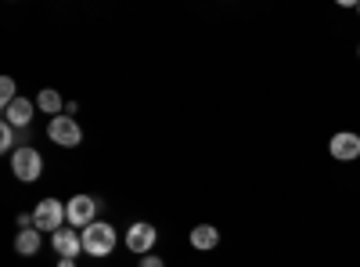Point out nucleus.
<instances>
[{
	"instance_id": "nucleus-17",
	"label": "nucleus",
	"mask_w": 360,
	"mask_h": 267,
	"mask_svg": "<svg viewBox=\"0 0 360 267\" xmlns=\"http://www.w3.org/2000/svg\"><path fill=\"white\" fill-rule=\"evenodd\" d=\"M356 15H360V4H356Z\"/></svg>"
},
{
	"instance_id": "nucleus-8",
	"label": "nucleus",
	"mask_w": 360,
	"mask_h": 267,
	"mask_svg": "<svg viewBox=\"0 0 360 267\" xmlns=\"http://www.w3.org/2000/svg\"><path fill=\"white\" fill-rule=\"evenodd\" d=\"M155 239H159V231L148 224V221H137V224H130V231H127V249L130 253H148L155 246Z\"/></svg>"
},
{
	"instance_id": "nucleus-7",
	"label": "nucleus",
	"mask_w": 360,
	"mask_h": 267,
	"mask_svg": "<svg viewBox=\"0 0 360 267\" xmlns=\"http://www.w3.org/2000/svg\"><path fill=\"white\" fill-rule=\"evenodd\" d=\"M51 246H54V253L62 256V260H76L79 249H83V231H76V228L54 231V235H51Z\"/></svg>"
},
{
	"instance_id": "nucleus-4",
	"label": "nucleus",
	"mask_w": 360,
	"mask_h": 267,
	"mask_svg": "<svg viewBox=\"0 0 360 267\" xmlns=\"http://www.w3.org/2000/svg\"><path fill=\"white\" fill-rule=\"evenodd\" d=\"M47 137H51L54 144H62V148L83 144V130H79V123L72 120V116H54V120L47 123Z\"/></svg>"
},
{
	"instance_id": "nucleus-13",
	"label": "nucleus",
	"mask_w": 360,
	"mask_h": 267,
	"mask_svg": "<svg viewBox=\"0 0 360 267\" xmlns=\"http://www.w3.org/2000/svg\"><path fill=\"white\" fill-rule=\"evenodd\" d=\"M15 98H18V91H15V80H11V76H4V80H0V108H8Z\"/></svg>"
},
{
	"instance_id": "nucleus-15",
	"label": "nucleus",
	"mask_w": 360,
	"mask_h": 267,
	"mask_svg": "<svg viewBox=\"0 0 360 267\" xmlns=\"http://www.w3.org/2000/svg\"><path fill=\"white\" fill-rule=\"evenodd\" d=\"M141 267H166V260H162V256H144Z\"/></svg>"
},
{
	"instance_id": "nucleus-11",
	"label": "nucleus",
	"mask_w": 360,
	"mask_h": 267,
	"mask_svg": "<svg viewBox=\"0 0 360 267\" xmlns=\"http://www.w3.org/2000/svg\"><path fill=\"white\" fill-rule=\"evenodd\" d=\"M15 249H18L22 256H33V253H40V231H37V228H25V231H18Z\"/></svg>"
},
{
	"instance_id": "nucleus-1",
	"label": "nucleus",
	"mask_w": 360,
	"mask_h": 267,
	"mask_svg": "<svg viewBox=\"0 0 360 267\" xmlns=\"http://www.w3.org/2000/svg\"><path fill=\"white\" fill-rule=\"evenodd\" d=\"M115 249V228L105 221H94L90 228H83V253L86 256H108Z\"/></svg>"
},
{
	"instance_id": "nucleus-14",
	"label": "nucleus",
	"mask_w": 360,
	"mask_h": 267,
	"mask_svg": "<svg viewBox=\"0 0 360 267\" xmlns=\"http://www.w3.org/2000/svg\"><path fill=\"white\" fill-rule=\"evenodd\" d=\"M11 144H15V127L11 123H0V148L11 152Z\"/></svg>"
},
{
	"instance_id": "nucleus-6",
	"label": "nucleus",
	"mask_w": 360,
	"mask_h": 267,
	"mask_svg": "<svg viewBox=\"0 0 360 267\" xmlns=\"http://www.w3.org/2000/svg\"><path fill=\"white\" fill-rule=\"evenodd\" d=\"M328 152H332V159H339V163H353V159H360V134H353V130H339L332 141H328Z\"/></svg>"
},
{
	"instance_id": "nucleus-10",
	"label": "nucleus",
	"mask_w": 360,
	"mask_h": 267,
	"mask_svg": "<svg viewBox=\"0 0 360 267\" xmlns=\"http://www.w3.org/2000/svg\"><path fill=\"white\" fill-rule=\"evenodd\" d=\"M191 246H195V249H217V246H220V231H217L213 224H198V228L191 231Z\"/></svg>"
},
{
	"instance_id": "nucleus-16",
	"label": "nucleus",
	"mask_w": 360,
	"mask_h": 267,
	"mask_svg": "<svg viewBox=\"0 0 360 267\" xmlns=\"http://www.w3.org/2000/svg\"><path fill=\"white\" fill-rule=\"evenodd\" d=\"M58 267H76V260H62V263H58Z\"/></svg>"
},
{
	"instance_id": "nucleus-3",
	"label": "nucleus",
	"mask_w": 360,
	"mask_h": 267,
	"mask_svg": "<svg viewBox=\"0 0 360 267\" xmlns=\"http://www.w3.org/2000/svg\"><path fill=\"white\" fill-rule=\"evenodd\" d=\"M62 221H69L65 217V202H58V199H40L37 202V210H33L37 231H62Z\"/></svg>"
},
{
	"instance_id": "nucleus-2",
	"label": "nucleus",
	"mask_w": 360,
	"mask_h": 267,
	"mask_svg": "<svg viewBox=\"0 0 360 267\" xmlns=\"http://www.w3.org/2000/svg\"><path fill=\"white\" fill-rule=\"evenodd\" d=\"M11 170H15V177H18V181L33 185L37 177L44 173V159H40V152H37V148L22 144V148H15V152H11Z\"/></svg>"
},
{
	"instance_id": "nucleus-9",
	"label": "nucleus",
	"mask_w": 360,
	"mask_h": 267,
	"mask_svg": "<svg viewBox=\"0 0 360 267\" xmlns=\"http://www.w3.org/2000/svg\"><path fill=\"white\" fill-rule=\"evenodd\" d=\"M33 112H37V101L15 98V101L4 108V123H11V127H29V123H33Z\"/></svg>"
},
{
	"instance_id": "nucleus-12",
	"label": "nucleus",
	"mask_w": 360,
	"mask_h": 267,
	"mask_svg": "<svg viewBox=\"0 0 360 267\" xmlns=\"http://www.w3.org/2000/svg\"><path fill=\"white\" fill-rule=\"evenodd\" d=\"M37 108H44L47 116H58V112L65 108V101H62V94H58V91H51V87H44V91L37 94Z\"/></svg>"
},
{
	"instance_id": "nucleus-5",
	"label": "nucleus",
	"mask_w": 360,
	"mask_h": 267,
	"mask_svg": "<svg viewBox=\"0 0 360 267\" xmlns=\"http://www.w3.org/2000/svg\"><path fill=\"white\" fill-rule=\"evenodd\" d=\"M94 213H98V202L90 199V195H72V199L65 202V217H69V224H72L76 231H83V228L94 224Z\"/></svg>"
}]
</instances>
